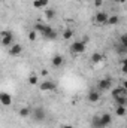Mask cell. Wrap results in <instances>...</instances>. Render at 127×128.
Listing matches in <instances>:
<instances>
[{"label": "cell", "instance_id": "cell-20", "mask_svg": "<svg viewBox=\"0 0 127 128\" xmlns=\"http://www.w3.org/2000/svg\"><path fill=\"white\" fill-rule=\"evenodd\" d=\"M102 60H103V55H102L100 52H94V54L91 55V63L93 64H99Z\"/></svg>", "mask_w": 127, "mask_h": 128}, {"label": "cell", "instance_id": "cell-27", "mask_svg": "<svg viewBox=\"0 0 127 128\" xmlns=\"http://www.w3.org/2000/svg\"><path fill=\"white\" fill-rule=\"evenodd\" d=\"M33 6H34L36 9H40V8H42V3H40V0H33Z\"/></svg>", "mask_w": 127, "mask_h": 128}, {"label": "cell", "instance_id": "cell-28", "mask_svg": "<svg viewBox=\"0 0 127 128\" xmlns=\"http://www.w3.org/2000/svg\"><path fill=\"white\" fill-rule=\"evenodd\" d=\"M40 3H42V8H46L48 3H49V0H40Z\"/></svg>", "mask_w": 127, "mask_h": 128}, {"label": "cell", "instance_id": "cell-21", "mask_svg": "<svg viewBox=\"0 0 127 128\" xmlns=\"http://www.w3.org/2000/svg\"><path fill=\"white\" fill-rule=\"evenodd\" d=\"M115 51H117V54H118V55H127V48H126V46H123L121 43L115 46Z\"/></svg>", "mask_w": 127, "mask_h": 128}, {"label": "cell", "instance_id": "cell-33", "mask_svg": "<svg viewBox=\"0 0 127 128\" xmlns=\"http://www.w3.org/2000/svg\"><path fill=\"white\" fill-rule=\"evenodd\" d=\"M115 2H117V3H120V4H123V3H126L127 0H115Z\"/></svg>", "mask_w": 127, "mask_h": 128}, {"label": "cell", "instance_id": "cell-23", "mask_svg": "<svg viewBox=\"0 0 127 128\" xmlns=\"http://www.w3.org/2000/svg\"><path fill=\"white\" fill-rule=\"evenodd\" d=\"M29 84H30V85H37V84H39V78H37L36 74H30V76H29Z\"/></svg>", "mask_w": 127, "mask_h": 128}, {"label": "cell", "instance_id": "cell-29", "mask_svg": "<svg viewBox=\"0 0 127 128\" xmlns=\"http://www.w3.org/2000/svg\"><path fill=\"white\" fill-rule=\"evenodd\" d=\"M102 3H103V0H94V4H96V6H102Z\"/></svg>", "mask_w": 127, "mask_h": 128}, {"label": "cell", "instance_id": "cell-1", "mask_svg": "<svg viewBox=\"0 0 127 128\" xmlns=\"http://www.w3.org/2000/svg\"><path fill=\"white\" fill-rule=\"evenodd\" d=\"M112 84H114V80H112V78H105V79H100L99 82H97V85H96V90L97 91H100V92H105V91H109V90H112Z\"/></svg>", "mask_w": 127, "mask_h": 128}, {"label": "cell", "instance_id": "cell-31", "mask_svg": "<svg viewBox=\"0 0 127 128\" xmlns=\"http://www.w3.org/2000/svg\"><path fill=\"white\" fill-rule=\"evenodd\" d=\"M121 72H123L124 74H127V66H121Z\"/></svg>", "mask_w": 127, "mask_h": 128}, {"label": "cell", "instance_id": "cell-4", "mask_svg": "<svg viewBox=\"0 0 127 128\" xmlns=\"http://www.w3.org/2000/svg\"><path fill=\"white\" fill-rule=\"evenodd\" d=\"M0 36H2V45L5 46V48H11L12 45H14V34L12 32H9V30H3V32L0 33Z\"/></svg>", "mask_w": 127, "mask_h": 128}, {"label": "cell", "instance_id": "cell-2", "mask_svg": "<svg viewBox=\"0 0 127 128\" xmlns=\"http://www.w3.org/2000/svg\"><path fill=\"white\" fill-rule=\"evenodd\" d=\"M32 118H33L34 122H43L45 118H46V112H45V109L40 107V106H37V107L32 109Z\"/></svg>", "mask_w": 127, "mask_h": 128}, {"label": "cell", "instance_id": "cell-14", "mask_svg": "<svg viewBox=\"0 0 127 128\" xmlns=\"http://www.w3.org/2000/svg\"><path fill=\"white\" fill-rule=\"evenodd\" d=\"M100 116H102V122H103L105 128L109 127V125L112 124V115H111V113H103V115H100Z\"/></svg>", "mask_w": 127, "mask_h": 128}, {"label": "cell", "instance_id": "cell-32", "mask_svg": "<svg viewBox=\"0 0 127 128\" xmlns=\"http://www.w3.org/2000/svg\"><path fill=\"white\" fill-rule=\"evenodd\" d=\"M61 128H75V127H73V125H70V124H64Z\"/></svg>", "mask_w": 127, "mask_h": 128}, {"label": "cell", "instance_id": "cell-5", "mask_svg": "<svg viewBox=\"0 0 127 128\" xmlns=\"http://www.w3.org/2000/svg\"><path fill=\"white\" fill-rule=\"evenodd\" d=\"M42 36H43V39H46V40H55L58 34H57V32H55L51 26H46L45 30L42 32Z\"/></svg>", "mask_w": 127, "mask_h": 128}, {"label": "cell", "instance_id": "cell-26", "mask_svg": "<svg viewBox=\"0 0 127 128\" xmlns=\"http://www.w3.org/2000/svg\"><path fill=\"white\" fill-rule=\"evenodd\" d=\"M36 30H32V32L29 33V40H30V42H34V40H36Z\"/></svg>", "mask_w": 127, "mask_h": 128}, {"label": "cell", "instance_id": "cell-3", "mask_svg": "<svg viewBox=\"0 0 127 128\" xmlns=\"http://www.w3.org/2000/svg\"><path fill=\"white\" fill-rule=\"evenodd\" d=\"M85 48H87V42H84V40H75L70 45V52L79 55V54L85 52Z\"/></svg>", "mask_w": 127, "mask_h": 128}, {"label": "cell", "instance_id": "cell-22", "mask_svg": "<svg viewBox=\"0 0 127 128\" xmlns=\"http://www.w3.org/2000/svg\"><path fill=\"white\" fill-rule=\"evenodd\" d=\"M72 37H73V30L72 28H66L63 32V39L64 40H70Z\"/></svg>", "mask_w": 127, "mask_h": 128}, {"label": "cell", "instance_id": "cell-7", "mask_svg": "<svg viewBox=\"0 0 127 128\" xmlns=\"http://www.w3.org/2000/svg\"><path fill=\"white\" fill-rule=\"evenodd\" d=\"M108 18H109V15H108L106 12H97L94 15V21L97 24H102V26L108 22Z\"/></svg>", "mask_w": 127, "mask_h": 128}, {"label": "cell", "instance_id": "cell-9", "mask_svg": "<svg viewBox=\"0 0 127 128\" xmlns=\"http://www.w3.org/2000/svg\"><path fill=\"white\" fill-rule=\"evenodd\" d=\"M51 64H52V67H54V68H60V67L64 64L63 55H60V54L54 55V57H52V60H51Z\"/></svg>", "mask_w": 127, "mask_h": 128}, {"label": "cell", "instance_id": "cell-17", "mask_svg": "<svg viewBox=\"0 0 127 128\" xmlns=\"http://www.w3.org/2000/svg\"><path fill=\"white\" fill-rule=\"evenodd\" d=\"M55 15H57V12H55L52 8H46V9H45V16H46V20H54Z\"/></svg>", "mask_w": 127, "mask_h": 128}, {"label": "cell", "instance_id": "cell-10", "mask_svg": "<svg viewBox=\"0 0 127 128\" xmlns=\"http://www.w3.org/2000/svg\"><path fill=\"white\" fill-rule=\"evenodd\" d=\"M87 100H88L90 103H93V104L97 103V101L100 100V91H97L96 88L94 90H91V91L88 92V96H87Z\"/></svg>", "mask_w": 127, "mask_h": 128}, {"label": "cell", "instance_id": "cell-8", "mask_svg": "<svg viewBox=\"0 0 127 128\" xmlns=\"http://www.w3.org/2000/svg\"><path fill=\"white\" fill-rule=\"evenodd\" d=\"M21 52H23V46H21L20 43H14V45L9 48V55H12V57H20Z\"/></svg>", "mask_w": 127, "mask_h": 128}, {"label": "cell", "instance_id": "cell-16", "mask_svg": "<svg viewBox=\"0 0 127 128\" xmlns=\"http://www.w3.org/2000/svg\"><path fill=\"white\" fill-rule=\"evenodd\" d=\"M115 115H117V116H126L127 115V107L126 106H117V107H115Z\"/></svg>", "mask_w": 127, "mask_h": 128}, {"label": "cell", "instance_id": "cell-24", "mask_svg": "<svg viewBox=\"0 0 127 128\" xmlns=\"http://www.w3.org/2000/svg\"><path fill=\"white\" fill-rule=\"evenodd\" d=\"M45 27H46L45 24H40V22H36V24H34V28H33V30H36L37 33H40V34H42V32L45 30Z\"/></svg>", "mask_w": 127, "mask_h": 128}, {"label": "cell", "instance_id": "cell-30", "mask_svg": "<svg viewBox=\"0 0 127 128\" xmlns=\"http://www.w3.org/2000/svg\"><path fill=\"white\" fill-rule=\"evenodd\" d=\"M120 64H121V66H127V57L126 58H123V60L120 61Z\"/></svg>", "mask_w": 127, "mask_h": 128}, {"label": "cell", "instance_id": "cell-19", "mask_svg": "<svg viewBox=\"0 0 127 128\" xmlns=\"http://www.w3.org/2000/svg\"><path fill=\"white\" fill-rule=\"evenodd\" d=\"M20 116H21V118H29V116H32V109H29V107H21V109H20Z\"/></svg>", "mask_w": 127, "mask_h": 128}, {"label": "cell", "instance_id": "cell-34", "mask_svg": "<svg viewBox=\"0 0 127 128\" xmlns=\"http://www.w3.org/2000/svg\"><path fill=\"white\" fill-rule=\"evenodd\" d=\"M123 86H124V88H126V90H127V79H126V80H124V82H123Z\"/></svg>", "mask_w": 127, "mask_h": 128}, {"label": "cell", "instance_id": "cell-18", "mask_svg": "<svg viewBox=\"0 0 127 128\" xmlns=\"http://www.w3.org/2000/svg\"><path fill=\"white\" fill-rule=\"evenodd\" d=\"M114 100H115V104H117V106H126L127 107V96L117 97V98H114Z\"/></svg>", "mask_w": 127, "mask_h": 128}, {"label": "cell", "instance_id": "cell-25", "mask_svg": "<svg viewBox=\"0 0 127 128\" xmlns=\"http://www.w3.org/2000/svg\"><path fill=\"white\" fill-rule=\"evenodd\" d=\"M118 40H120V43H121L123 46H126V48H127V34L120 36V39H118Z\"/></svg>", "mask_w": 127, "mask_h": 128}, {"label": "cell", "instance_id": "cell-6", "mask_svg": "<svg viewBox=\"0 0 127 128\" xmlns=\"http://www.w3.org/2000/svg\"><path fill=\"white\" fill-rule=\"evenodd\" d=\"M55 88H57L55 84L51 80H45L40 84V91H43V92H52V91H55Z\"/></svg>", "mask_w": 127, "mask_h": 128}, {"label": "cell", "instance_id": "cell-15", "mask_svg": "<svg viewBox=\"0 0 127 128\" xmlns=\"http://www.w3.org/2000/svg\"><path fill=\"white\" fill-rule=\"evenodd\" d=\"M117 24H120V16L118 15H109L106 26H117Z\"/></svg>", "mask_w": 127, "mask_h": 128}, {"label": "cell", "instance_id": "cell-12", "mask_svg": "<svg viewBox=\"0 0 127 128\" xmlns=\"http://www.w3.org/2000/svg\"><path fill=\"white\" fill-rule=\"evenodd\" d=\"M111 94H112L114 98L121 97V96H127V90L121 85V86H118V88H112V90H111Z\"/></svg>", "mask_w": 127, "mask_h": 128}, {"label": "cell", "instance_id": "cell-13", "mask_svg": "<svg viewBox=\"0 0 127 128\" xmlns=\"http://www.w3.org/2000/svg\"><path fill=\"white\" fill-rule=\"evenodd\" d=\"M91 127L93 128H105L100 115H94V116H93V119H91Z\"/></svg>", "mask_w": 127, "mask_h": 128}, {"label": "cell", "instance_id": "cell-11", "mask_svg": "<svg viewBox=\"0 0 127 128\" xmlns=\"http://www.w3.org/2000/svg\"><path fill=\"white\" fill-rule=\"evenodd\" d=\"M0 103L3 106H11L12 104V96L9 92H0Z\"/></svg>", "mask_w": 127, "mask_h": 128}]
</instances>
